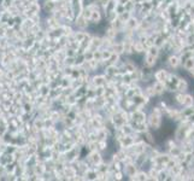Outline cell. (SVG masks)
Here are the masks:
<instances>
[{"mask_svg": "<svg viewBox=\"0 0 194 181\" xmlns=\"http://www.w3.org/2000/svg\"><path fill=\"white\" fill-rule=\"evenodd\" d=\"M170 64H171V67H176L177 64H178V59H177L176 57L170 58Z\"/></svg>", "mask_w": 194, "mask_h": 181, "instance_id": "obj_3", "label": "cell"}, {"mask_svg": "<svg viewBox=\"0 0 194 181\" xmlns=\"http://www.w3.org/2000/svg\"><path fill=\"white\" fill-rule=\"evenodd\" d=\"M183 104L186 106H190L193 104V99L190 96H187V97H183Z\"/></svg>", "mask_w": 194, "mask_h": 181, "instance_id": "obj_1", "label": "cell"}, {"mask_svg": "<svg viewBox=\"0 0 194 181\" xmlns=\"http://www.w3.org/2000/svg\"><path fill=\"white\" fill-rule=\"evenodd\" d=\"M194 67V62H193V59H188L187 62H186V68L187 69H192Z\"/></svg>", "mask_w": 194, "mask_h": 181, "instance_id": "obj_2", "label": "cell"}]
</instances>
